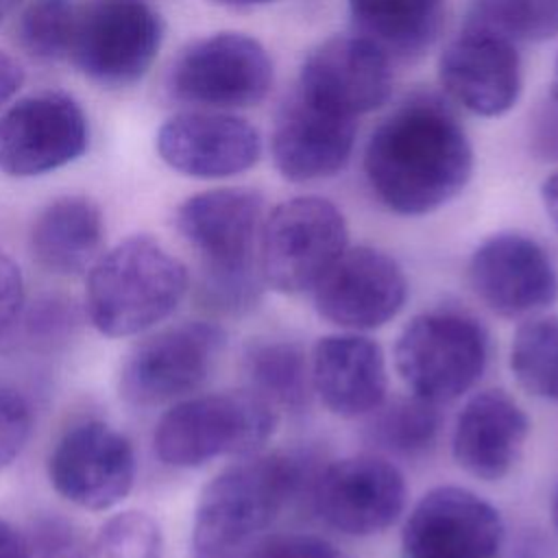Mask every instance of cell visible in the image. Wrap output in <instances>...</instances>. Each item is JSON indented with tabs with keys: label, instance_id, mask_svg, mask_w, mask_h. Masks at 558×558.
I'll use <instances>...</instances> for the list:
<instances>
[{
	"label": "cell",
	"instance_id": "obj_23",
	"mask_svg": "<svg viewBox=\"0 0 558 558\" xmlns=\"http://www.w3.org/2000/svg\"><path fill=\"white\" fill-rule=\"evenodd\" d=\"M105 222L87 196H61L48 203L31 229L35 262L54 275H81L102 255Z\"/></svg>",
	"mask_w": 558,
	"mask_h": 558
},
{
	"label": "cell",
	"instance_id": "obj_29",
	"mask_svg": "<svg viewBox=\"0 0 558 558\" xmlns=\"http://www.w3.org/2000/svg\"><path fill=\"white\" fill-rule=\"evenodd\" d=\"M76 13L72 0H31L17 22L22 48L41 61L68 59Z\"/></svg>",
	"mask_w": 558,
	"mask_h": 558
},
{
	"label": "cell",
	"instance_id": "obj_12",
	"mask_svg": "<svg viewBox=\"0 0 558 558\" xmlns=\"http://www.w3.org/2000/svg\"><path fill=\"white\" fill-rule=\"evenodd\" d=\"M312 501L329 527L349 536H371L390 527L403 512L405 480L386 458L347 456L316 475Z\"/></svg>",
	"mask_w": 558,
	"mask_h": 558
},
{
	"label": "cell",
	"instance_id": "obj_17",
	"mask_svg": "<svg viewBox=\"0 0 558 558\" xmlns=\"http://www.w3.org/2000/svg\"><path fill=\"white\" fill-rule=\"evenodd\" d=\"M312 292L316 312L325 320L366 331L386 325L401 312L408 299V279L384 251L347 246Z\"/></svg>",
	"mask_w": 558,
	"mask_h": 558
},
{
	"label": "cell",
	"instance_id": "obj_6",
	"mask_svg": "<svg viewBox=\"0 0 558 558\" xmlns=\"http://www.w3.org/2000/svg\"><path fill=\"white\" fill-rule=\"evenodd\" d=\"M488 336L469 314L432 310L414 316L395 342V368L414 397L449 403L486 368Z\"/></svg>",
	"mask_w": 558,
	"mask_h": 558
},
{
	"label": "cell",
	"instance_id": "obj_16",
	"mask_svg": "<svg viewBox=\"0 0 558 558\" xmlns=\"http://www.w3.org/2000/svg\"><path fill=\"white\" fill-rule=\"evenodd\" d=\"M390 89L388 54L364 35H336L310 50L296 92L325 109L357 118L379 109Z\"/></svg>",
	"mask_w": 558,
	"mask_h": 558
},
{
	"label": "cell",
	"instance_id": "obj_38",
	"mask_svg": "<svg viewBox=\"0 0 558 558\" xmlns=\"http://www.w3.org/2000/svg\"><path fill=\"white\" fill-rule=\"evenodd\" d=\"M541 198H543V207L549 216V220L554 222V227L558 229V170L551 172L543 185H541Z\"/></svg>",
	"mask_w": 558,
	"mask_h": 558
},
{
	"label": "cell",
	"instance_id": "obj_7",
	"mask_svg": "<svg viewBox=\"0 0 558 558\" xmlns=\"http://www.w3.org/2000/svg\"><path fill=\"white\" fill-rule=\"evenodd\" d=\"M347 220L331 201L320 196L283 201L262 225V281L281 294L314 290L347 251Z\"/></svg>",
	"mask_w": 558,
	"mask_h": 558
},
{
	"label": "cell",
	"instance_id": "obj_27",
	"mask_svg": "<svg viewBox=\"0 0 558 558\" xmlns=\"http://www.w3.org/2000/svg\"><path fill=\"white\" fill-rule=\"evenodd\" d=\"M469 22L510 41H547L558 35V0H475Z\"/></svg>",
	"mask_w": 558,
	"mask_h": 558
},
{
	"label": "cell",
	"instance_id": "obj_2",
	"mask_svg": "<svg viewBox=\"0 0 558 558\" xmlns=\"http://www.w3.org/2000/svg\"><path fill=\"white\" fill-rule=\"evenodd\" d=\"M174 225L201 257L207 301L227 312L255 305L264 196L248 187L198 192L179 205Z\"/></svg>",
	"mask_w": 558,
	"mask_h": 558
},
{
	"label": "cell",
	"instance_id": "obj_10",
	"mask_svg": "<svg viewBox=\"0 0 558 558\" xmlns=\"http://www.w3.org/2000/svg\"><path fill=\"white\" fill-rule=\"evenodd\" d=\"M222 347L225 331L211 323L166 327L131 349L120 371V395L133 405L181 399L205 384Z\"/></svg>",
	"mask_w": 558,
	"mask_h": 558
},
{
	"label": "cell",
	"instance_id": "obj_28",
	"mask_svg": "<svg viewBox=\"0 0 558 558\" xmlns=\"http://www.w3.org/2000/svg\"><path fill=\"white\" fill-rule=\"evenodd\" d=\"M440 427L436 403L421 397L395 399L373 421V440L397 453H421L434 445Z\"/></svg>",
	"mask_w": 558,
	"mask_h": 558
},
{
	"label": "cell",
	"instance_id": "obj_25",
	"mask_svg": "<svg viewBox=\"0 0 558 558\" xmlns=\"http://www.w3.org/2000/svg\"><path fill=\"white\" fill-rule=\"evenodd\" d=\"M244 373L255 395L270 405L299 410L312 388L310 364L299 344L288 340L255 342L244 353Z\"/></svg>",
	"mask_w": 558,
	"mask_h": 558
},
{
	"label": "cell",
	"instance_id": "obj_32",
	"mask_svg": "<svg viewBox=\"0 0 558 558\" xmlns=\"http://www.w3.org/2000/svg\"><path fill=\"white\" fill-rule=\"evenodd\" d=\"M240 558H344V556L331 543L318 536L288 534V536L257 538L251 547L244 549Z\"/></svg>",
	"mask_w": 558,
	"mask_h": 558
},
{
	"label": "cell",
	"instance_id": "obj_42",
	"mask_svg": "<svg viewBox=\"0 0 558 558\" xmlns=\"http://www.w3.org/2000/svg\"><path fill=\"white\" fill-rule=\"evenodd\" d=\"M551 517H554V525L558 527V488H556V495H554V504H551Z\"/></svg>",
	"mask_w": 558,
	"mask_h": 558
},
{
	"label": "cell",
	"instance_id": "obj_31",
	"mask_svg": "<svg viewBox=\"0 0 558 558\" xmlns=\"http://www.w3.org/2000/svg\"><path fill=\"white\" fill-rule=\"evenodd\" d=\"M31 429V403L20 390L0 384V469L7 466L24 449Z\"/></svg>",
	"mask_w": 558,
	"mask_h": 558
},
{
	"label": "cell",
	"instance_id": "obj_26",
	"mask_svg": "<svg viewBox=\"0 0 558 558\" xmlns=\"http://www.w3.org/2000/svg\"><path fill=\"white\" fill-rule=\"evenodd\" d=\"M510 368L523 390L558 401V316H534L517 329Z\"/></svg>",
	"mask_w": 558,
	"mask_h": 558
},
{
	"label": "cell",
	"instance_id": "obj_20",
	"mask_svg": "<svg viewBox=\"0 0 558 558\" xmlns=\"http://www.w3.org/2000/svg\"><path fill=\"white\" fill-rule=\"evenodd\" d=\"M355 146V118L325 109L303 94L286 100L270 133V155L286 181L310 183L340 172Z\"/></svg>",
	"mask_w": 558,
	"mask_h": 558
},
{
	"label": "cell",
	"instance_id": "obj_39",
	"mask_svg": "<svg viewBox=\"0 0 558 558\" xmlns=\"http://www.w3.org/2000/svg\"><path fill=\"white\" fill-rule=\"evenodd\" d=\"M211 2L227 7V9H251V7H262V4L277 2V0H211Z\"/></svg>",
	"mask_w": 558,
	"mask_h": 558
},
{
	"label": "cell",
	"instance_id": "obj_1",
	"mask_svg": "<svg viewBox=\"0 0 558 558\" xmlns=\"http://www.w3.org/2000/svg\"><path fill=\"white\" fill-rule=\"evenodd\" d=\"M364 172L395 214L425 216L456 198L473 174V148L456 116L436 98H414L368 137Z\"/></svg>",
	"mask_w": 558,
	"mask_h": 558
},
{
	"label": "cell",
	"instance_id": "obj_11",
	"mask_svg": "<svg viewBox=\"0 0 558 558\" xmlns=\"http://www.w3.org/2000/svg\"><path fill=\"white\" fill-rule=\"evenodd\" d=\"M89 140L81 105L63 92L20 98L0 116V170L37 177L78 159Z\"/></svg>",
	"mask_w": 558,
	"mask_h": 558
},
{
	"label": "cell",
	"instance_id": "obj_41",
	"mask_svg": "<svg viewBox=\"0 0 558 558\" xmlns=\"http://www.w3.org/2000/svg\"><path fill=\"white\" fill-rule=\"evenodd\" d=\"M551 98L558 100V57L554 61V78H551Z\"/></svg>",
	"mask_w": 558,
	"mask_h": 558
},
{
	"label": "cell",
	"instance_id": "obj_35",
	"mask_svg": "<svg viewBox=\"0 0 558 558\" xmlns=\"http://www.w3.org/2000/svg\"><path fill=\"white\" fill-rule=\"evenodd\" d=\"M0 558H33L28 536L0 517Z\"/></svg>",
	"mask_w": 558,
	"mask_h": 558
},
{
	"label": "cell",
	"instance_id": "obj_37",
	"mask_svg": "<svg viewBox=\"0 0 558 558\" xmlns=\"http://www.w3.org/2000/svg\"><path fill=\"white\" fill-rule=\"evenodd\" d=\"M554 100V98H551ZM556 109L547 111L536 126V144L541 146L538 150L547 157H558V100H554Z\"/></svg>",
	"mask_w": 558,
	"mask_h": 558
},
{
	"label": "cell",
	"instance_id": "obj_8",
	"mask_svg": "<svg viewBox=\"0 0 558 558\" xmlns=\"http://www.w3.org/2000/svg\"><path fill=\"white\" fill-rule=\"evenodd\" d=\"M272 78V59L255 37L222 31L187 44L170 68L168 85L183 102L222 111L259 105Z\"/></svg>",
	"mask_w": 558,
	"mask_h": 558
},
{
	"label": "cell",
	"instance_id": "obj_18",
	"mask_svg": "<svg viewBox=\"0 0 558 558\" xmlns=\"http://www.w3.org/2000/svg\"><path fill=\"white\" fill-rule=\"evenodd\" d=\"M445 92L482 118L508 113L521 96V59L514 41L466 22L438 59Z\"/></svg>",
	"mask_w": 558,
	"mask_h": 558
},
{
	"label": "cell",
	"instance_id": "obj_36",
	"mask_svg": "<svg viewBox=\"0 0 558 558\" xmlns=\"http://www.w3.org/2000/svg\"><path fill=\"white\" fill-rule=\"evenodd\" d=\"M24 83L22 65L7 52L0 50V109L20 92Z\"/></svg>",
	"mask_w": 558,
	"mask_h": 558
},
{
	"label": "cell",
	"instance_id": "obj_15",
	"mask_svg": "<svg viewBox=\"0 0 558 558\" xmlns=\"http://www.w3.org/2000/svg\"><path fill=\"white\" fill-rule=\"evenodd\" d=\"M477 299L506 318L534 316L558 301V270L547 251L523 233H495L469 259Z\"/></svg>",
	"mask_w": 558,
	"mask_h": 558
},
{
	"label": "cell",
	"instance_id": "obj_30",
	"mask_svg": "<svg viewBox=\"0 0 558 558\" xmlns=\"http://www.w3.org/2000/svg\"><path fill=\"white\" fill-rule=\"evenodd\" d=\"M85 558H161V536L146 514L124 512L100 530Z\"/></svg>",
	"mask_w": 558,
	"mask_h": 558
},
{
	"label": "cell",
	"instance_id": "obj_13",
	"mask_svg": "<svg viewBox=\"0 0 558 558\" xmlns=\"http://www.w3.org/2000/svg\"><path fill=\"white\" fill-rule=\"evenodd\" d=\"M504 521L495 506L462 486L427 490L403 523V558H495Z\"/></svg>",
	"mask_w": 558,
	"mask_h": 558
},
{
	"label": "cell",
	"instance_id": "obj_33",
	"mask_svg": "<svg viewBox=\"0 0 558 558\" xmlns=\"http://www.w3.org/2000/svg\"><path fill=\"white\" fill-rule=\"evenodd\" d=\"M24 303V281L11 257L0 253V333L15 320Z\"/></svg>",
	"mask_w": 558,
	"mask_h": 558
},
{
	"label": "cell",
	"instance_id": "obj_3",
	"mask_svg": "<svg viewBox=\"0 0 558 558\" xmlns=\"http://www.w3.org/2000/svg\"><path fill=\"white\" fill-rule=\"evenodd\" d=\"M305 482L290 453H248L222 469L201 493L192 545L196 558H240Z\"/></svg>",
	"mask_w": 558,
	"mask_h": 558
},
{
	"label": "cell",
	"instance_id": "obj_22",
	"mask_svg": "<svg viewBox=\"0 0 558 558\" xmlns=\"http://www.w3.org/2000/svg\"><path fill=\"white\" fill-rule=\"evenodd\" d=\"M530 434L527 414L504 390L469 399L458 414L451 449L456 462L473 477L501 480L519 460Z\"/></svg>",
	"mask_w": 558,
	"mask_h": 558
},
{
	"label": "cell",
	"instance_id": "obj_9",
	"mask_svg": "<svg viewBox=\"0 0 558 558\" xmlns=\"http://www.w3.org/2000/svg\"><path fill=\"white\" fill-rule=\"evenodd\" d=\"M161 39V17L148 4L100 0L78 9L68 59L92 81L120 87L148 72Z\"/></svg>",
	"mask_w": 558,
	"mask_h": 558
},
{
	"label": "cell",
	"instance_id": "obj_21",
	"mask_svg": "<svg viewBox=\"0 0 558 558\" xmlns=\"http://www.w3.org/2000/svg\"><path fill=\"white\" fill-rule=\"evenodd\" d=\"M312 388L327 410L353 418L384 405L388 390L381 347L360 333H331L314 344Z\"/></svg>",
	"mask_w": 558,
	"mask_h": 558
},
{
	"label": "cell",
	"instance_id": "obj_5",
	"mask_svg": "<svg viewBox=\"0 0 558 558\" xmlns=\"http://www.w3.org/2000/svg\"><path fill=\"white\" fill-rule=\"evenodd\" d=\"M275 427V405L253 390L187 397L159 418L155 451L170 466L194 469L222 456L259 451Z\"/></svg>",
	"mask_w": 558,
	"mask_h": 558
},
{
	"label": "cell",
	"instance_id": "obj_14",
	"mask_svg": "<svg viewBox=\"0 0 558 558\" xmlns=\"http://www.w3.org/2000/svg\"><path fill=\"white\" fill-rule=\"evenodd\" d=\"M135 469L131 442L98 421L68 429L48 460L54 490L87 510H109L120 504L133 488Z\"/></svg>",
	"mask_w": 558,
	"mask_h": 558
},
{
	"label": "cell",
	"instance_id": "obj_19",
	"mask_svg": "<svg viewBox=\"0 0 558 558\" xmlns=\"http://www.w3.org/2000/svg\"><path fill=\"white\" fill-rule=\"evenodd\" d=\"M159 157L194 179H225L253 168L262 153L257 129L225 111H181L157 131Z\"/></svg>",
	"mask_w": 558,
	"mask_h": 558
},
{
	"label": "cell",
	"instance_id": "obj_40",
	"mask_svg": "<svg viewBox=\"0 0 558 558\" xmlns=\"http://www.w3.org/2000/svg\"><path fill=\"white\" fill-rule=\"evenodd\" d=\"M20 2H22V0H0V22H2L9 13H13Z\"/></svg>",
	"mask_w": 558,
	"mask_h": 558
},
{
	"label": "cell",
	"instance_id": "obj_24",
	"mask_svg": "<svg viewBox=\"0 0 558 558\" xmlns=\"http://www.w3.org/2000/svg\"><path fill=\"white\" fill-rule=\"evenodd\" d=\"M347 4L360 35L386 54H412L436 39L447 0H347Z\"/></svg>",
	"mask_w": 558,
	"mask_h": 558
},
{
	"label": "cell",
	"instance_id": "obj_4",
	"mask_svg": "<svg viewBox=\"0 0 558 558\" xmlns=\"http://www.w3.org/2000/svg\"><path fill=\"white\" fill-rule=\"evenodd\" d=\"M187 281V268L161 242L131 235L89 268L85 312L105 336H135L177 310Z\"/></svg>",
	"mask_w": 558,
	"mask_h": 558
},
{
	"label": "cell",
	"instance_id": "obj_34",
	"mask_svg": "<svg viewBox=\"0 0 558 558\" xmlns=\"http://www.w3.org/2000/svg\"><path fill=\"white\" fill-rule=\"evenodd\" d=\"M510 558H558V545L545 534L530 530L517 538Z\"/></svg>",
	"mask_w": 558,
	"mask_h": 558
}]
</instances>
